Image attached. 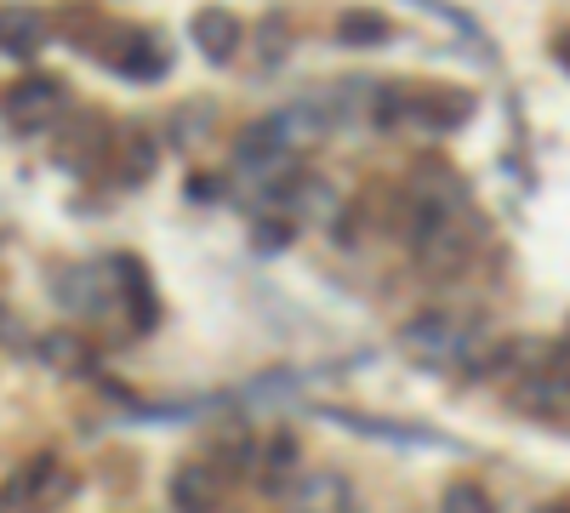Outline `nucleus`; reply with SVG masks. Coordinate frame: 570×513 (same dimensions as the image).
Masks as SVG:
<instances>
[{
    "label": "nucleus",
    "mask_w": 570,
    "mask_h": 513,
    "mask_svg": "<svg viewBox=\"0 0 570 513\" xmlns=\"http://www.w3.org/2000/svg\"><path fill=\"white\" fill-rule=\"evenodd\" d=\"M405 348H411L422 365H456V359H468L473 337L462 332L451 314H416V319L405 325Z\"/></svg>",
    "instance_id": "nucleus-1"
},
{
    "label": "nucleus",
    "mask_w": 570,
    "mask_h": 513,
    "mask_svg": "<svg viewBox=\"0 0 570 513\" xmlns=\"http://www.w3.org/2000/svg\"><path fill=\"white\" fill-rule=\"evenodd\" d=\"M234 166L257 182H274V177H292V149H285V137L274 131V120H257L240 131V144H234Z\"/></svg>",
    "instance_id": "nucleus-2"
},
{
    "label": "nucleus",
    "mask_w": 570,
    "mask_h": 513,
    "mask_svg": "<svg viewBox=\"0 0 570 513\" xmlns=\"http://www.w3.org/2000/svg\"><path fill=\"white\" fill-rule=\"evenodd\" d=\"M58 103H63V80H52V75H29V80H18L12 91H7V120L12 126H46L58 115Z\"/></svg>",
    "instance_id": "nucleus-3"
},
{
    "label": "nucleus",
    "mask_w": 570,
    "mask_h": 513,
    "mask_svg": "<svg viewBox=\"0 0 570 513\" xmlns=\"http://www.w3.org/2000/svg\"><path fill=\"white\" fill-rule=\"evenodd\" d=\"M217 496H223V480H217L212 462H183V468L171 474V502H177V513H212Z\"/></svg>",
    "instance_id": "nucleus-4"
},
{
    "label": "nucleus",
    "mask_w": 570,
    "mask_h": 513,
    "mask_svg": "<svg viewBox=\"0 0 570 513\" xmlns=\"http://www.w3.org/2000/svg\"><path fill=\"white\" fill-rule=\"evenodd\" d=\"M188 34H195V46L206 52V63H228L234 46H240V23H234L223 7H206L188 18Z\"/></svg>",
    "instance_id": "nucleus-5"
},
{
    "label": "nucleus",
    "mask_w": 570,
    "mask_h": 513,
    "mask_svg": "<svg viewBox=\"0 0 570 513\" xmlns=\"http://www.w3.org/2000/svg\"><path fill=\"white\" fill-rule=\"evenodd\" d=\"M58 303L75 308V314H104L115 303V286L104 279V268H75L58 279Z\"/></svg>",
    "instance_id": "nucleus-6"
},
{
    "label": "nucleus",
    "mask_w": 570,
    "mask_h": 513,
    "mask_svg": "<svg viewBox=\"0 0 570 513\" xmlns=\"http://www.w3.org/2000/svg\"><path fill=\"white\" fill-rule=\"evenodd\" d=\"M405 115H411L416 126L451 131V126H462V120L473 115V103H468V91H422V98H405Z\"/></svg>",
    "instance_id": "nucleus-7"
},
{
    "label": "nucleus",
    "mask_w": 570,
    "mask_h": 513,
    "mask_svg": "<svg viewBox=\"0 0 570 513\" xmlns=\"http://www.w3.org/2000/svg\"><path fill=\"white\" fill-rule=\"evenodd\" d=\"M325 416H337L343 428H354V434H376V440H400V445H445L434 428H405V423H383V416H360V411H325Z\"/></svg>",
    "instance_id": "nucleus-8"
},
{
    "label": "nucleus",
    "mask_w": 570,
    "mask_h": 513,
    "mask_svg": "<svg viewBox=\"0 0 570 513\" xmlns=\"http://www.w3.org/2000/svg\"><path fill=\"white\" fill-rule=\"evenodd\" d=\"M40 46V18L12 7V12H0V52H12V58H29Z\"/></svg>",
    "instance_id": "nucleus-9"
},
{
    "label": "nucleus",
    "mask_w": 570,
    "mask_h": 513,
    "mask_svg": "<svg viewBox=\"0 0 570 513\" xmlns=\"http://www.w3.org/2000/svg\"><path fill=\"white\" fill-rule=\"evenodd\" d=\"M297 468V440L292 434H274L268 445H263V485L274 491V485H285V474Z\"/></svg>",
    "instance_id": "nucleus-10"
},
{
    "label": "nucleus",
    "mask_w": 570,
    "mask_h": 513,
    "mask_svg": "<svg viewBox=\"0 0 570 513\" xmlns=\"http://www.w3.org/2000/svg\"><path fill=\"white\" fill-rule=\"evenodd\" d=\"M337 34H343L348 46H383L394 29H389V18H376V12H348V18L337 23Z\"/></svg>",
    "instance_id": "nucleus-11"
},
{
    "label": "nucleus",
    "mask_w": 570,
    "mask_h": 513,
    "mask_svg": "<svg viewBox=\"0 0 570 513\" xmlns=\"http://www.w3.org/2000/svg\"><path fill=\"white\" fill-rule=\"evenodd\" d=\"M445 513H497V502H491V491H480V485H451L445 491Z\"/></svg>",
    "instance_id": "nucleus-12"
},
{
    "label": "nucleus",
    "mask_w": 570,
    "mask_h": 513,
    "mask_svg": "<svg viewBox=\"0 0 570 513\" xmlns=\"http://www.w3.org/2000/svg\"><path fill=\"white\" fill-rule=\"evenodd\" d=\"M131 52H137V46H131ZM115 69H120L126 80H160V75H166V52H155V46H142L137 58H120Z\"/></svg>",
    "instance_id": "nucleus-13"
},
{
    "label": "nucleus",
    "mask_w": 570,
    "mask_h": 513,
    "mask_svg": "<svg viewBox=\"0 0 570 513\" xmlns=\"http://www.w3.org/2000/svg\"><path fill=\"white\" fill-rule=\"evenodd\" d=\"M331 496H343V480H331V474H325V480H308L292 502H297V513H331V507H325Z\"/></svg>",
    "instance_id": "nucleus-14"
},
{
    "label": "nucleus",
    "mask_w": 570,
    "mask_h": 513,
    "mask_svg": "<svg viewBox=\"0 0 570 513\" xmlns=\"http://www.w3.org/2000/svg\"><path fill=\"white\" fill-rule=\"evenodd\" d=\"M155 171V144L149 137H131V149H126V177H149Z\"/></svg>",
    "instance_id": "nucleus-15"
},
{
    "label": "nucleus",
    "mask_w": 570,
    "mask_h": 513,
    "mask_svg": "<svg viewBox=\"0 0 570 513\" xmlns=\"http://www.w3.org/2000/svg\"><path fill=\"white\" fill-rule=\"evenodd\" d=\"M268 246H274V251L285 246V223H263V228H257V251H268Z\"/></svg>",
    "instance_id": "nucleus-16"
}]
</instances>
